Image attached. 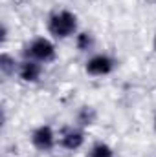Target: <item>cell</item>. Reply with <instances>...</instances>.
<instances>
[{
  "instance_id": "6da1fadb",
  "label": "cell",
  "mask_w": 156,
  "mask_h": 157,
  "mask_svg": "<svg viewBox=\"0 0 156 157\" xmlns=\"http://www.w3.org/2000/svg\"><path fill=\"white\" fill-rule=\"evenodd\" d=\"M46 29L53 39L57 40L70 39V37L77 35V29H79L77 15L68 11V9H57L48 17Z\"/></svg>"
},
{
  "instance_id": "7a4b0ae2",
  "label": "cell",
  "mask_w": 156,
  "mask_h": 157,
  "mask_svg": "<svg viewBox=\"0 0 156 157\" xmlns=\"http://www.w3.org/2000/svg\"><path fill=\"white\" fill-rule=\"evenodd\" d=\"M22 55H24V59L37 60L40 64H50L57 59V48L46 37H35L30 44L24 46Z\"/></svg>"
},
{
  "instance_id": "3957f363",
  "label": "cell",
  "mask_w": 156,
  "mask_h": 157,
  "mask_svg": "<svg viewBox=\"0 0 156 157\" xmlns=\"http://www.w3.org/2000/svg\"><path fill=\"white\" fill-rule=\"evenodd\" d=\"M30 141H31V146L37 152H40V154H50L59 144V135L55 133V130L50 124H40V126H37L31 132Z\"/></svg>"
},
{
  "instance_id": "277c9868",
  "label": "cell",
  "mask_w": 156,
  "mask_h": 157,
  "mask_svg": "<svg viewBox=\"0 0 156 157\" xmlns=\"http://www.w3.org/2000/svg\"><path fill=\"white\" fill-rule=\"evenodd\" d=\"M117 62L109 53H96L84 62V71L90 77H107L116 70Z\"/></svg>"
},
{
  "instance_id": "5b68a950",
  "label": "cell",
  "mask_w": 156,
  "mask_h": 157,
  "mask_svg": "<svg viewBox=\"0 0 156 157\" xmlns=\"http://www.w3.org/2000/svg\"><path fill=\"white\" fill-rule=\"evenodd\" d=\"M86 135H84V128H81L77 124L74 126H64L59 132V146L64 148L66 152H77L84 146Z\"/></svg>"
},
{
  "instance_id": "8992f818",
  "label": "cell",
  "mask_w": 156,
  "mask_h": 157,
  "mask_svg": "<svg viewBox=\"0 0 156 157\" xmlns=\"http://www.w3.org/2000/svg\"><path fill=\"white\" fill-rule=\"evenodd\" d=\"M42 73H44V68H42L40 62L24 59V60H20V64H18L17 77L20 78L22 82H26V84H35V82L40 80Z\"/></svg>"
},
{
  "instance_id": "52a82bcc",
  "label": "cell",
  "mask_w": 156,
  "mask_h": 157,
  "mask_svg": "<svg viewBox=\"0 0 156 157\" xmlns=\"http://www.w3.org/2000/svg\"><path fill=\"white\" fill-rule=\"evenodd\" d=\"M97 110L90 104H83L79 106L77 112H76V124L81 128H90L97 122Z\"/></svg>"
},
{
  "instance_id": "ba28073f",
  "label": "cell",
  "mask_w": 156,
  "mask_h": 157,
  "mask_svg": "<svg viewBox=\"0 0 156 157\" xmlns=\"http://www.w3.org/2000/svg\"><path fill=\"white\" fill-rule=\"evenodd\" d=\"M18 60L13 57V55H9V53H2L0 55V73H2V77L4 78H9L13 77V75H17V71H18Z\"/></svg>"
},
{
  "instance_id": "9c48e42d",
  "label": "cell",
  "mask_w": 156,
  "mask_h": 157,
  "mask_svg": "<svg viewBox=\"0 0 156 157\" xmlns=\"http://www.w3.org/2000/svg\"><path fill=\"white\" fill-rule=\"evenodd\" d=\"M86 157H116V154H114V148H112L109 143L97 141V143H94V144L90 146Z\"/></svg>"
},
{
  "instance_id": "30bf717a",
  "label": "cell",
  "mask_w": 156,
  "mask_h": 157,
  "mask_svg": "<svg viewBox=\"0 0 156 157\" xmlns=\"http://www.w3.org/2000/svg\"><path fill=\"white\" fill-rule=\"evenodd\" d=\"M94 44H96L94 35L88 33V31H81V33L76 35V48H77V51H81V53L90 51V49L94 48Z\"/></svg>"
},
{
  "instance_id": "8fae6325",
  "label": "cell",
  "mask_w": 156,
  "mask_h": 157,
  "mask_svg": "<svg viewBox=\"0 0 156 157\" xmlns=\"http://www.w3.org/2000/svg\"><path fill=\"white\" fill-rule=\"evenodd\" d=\"M6 39H7V26H6V24H2V33H0V42L4 44V42H6Z\"/></svg>"
},
{
  "instance_id": "7c38bea8",
  "label": "cell",
  "mask_w": 156,
  "mask_h": 157,
  "mask_svg": "<svg viewBox=\"0 0 156 157\" xmlns=\"http://www.w3.org/2000/svg\"><path fill=\"white\" fill-rule=\"evenodd\" d=\"M153 48L156 49V35H154V39H153Z\"/></svg>"
},
{
  "instance_id": "4fadbf2b",
  "label": "cell",
  "mask_w": 156,
  "mask_h": 157,
  "mask_svg": "<svg viewBox=\"0 0 156 157\" xmlns=\"http://www.w3.org/2000/svg\"><path fill=\"white\" fill-rule=\"evenodd\" d=\"M153 126H154V132H156V115H154V122H153Z\"/></svg>"
}]
</instances>
